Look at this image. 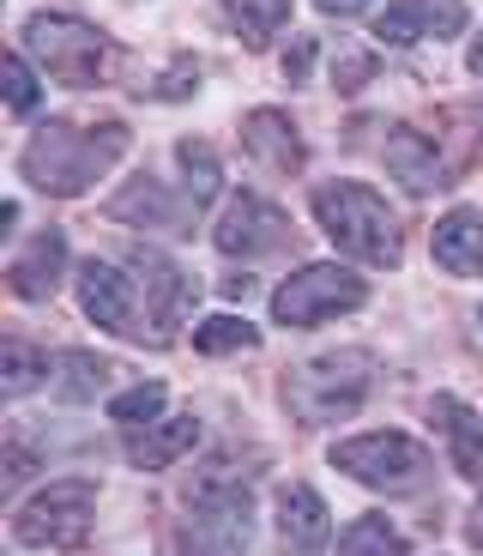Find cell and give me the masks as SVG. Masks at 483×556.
<instances>
[{
	"mask_svg": "<svg viewBox=\"0 0 483 556\" xmlns=\"http://www.w3.org/2000/svg\"><path fill=\"white\" fill-rule=\"evenodd\" d=\"M374 73V61L369 55H345V61H332V79H339V91H357L363 79Z\"/></svg>",
	"mask_w": 483,
	"mask_h": 556,
	"instance_id": "cell-31",
	"label": "cell"
},
{
	"mask_svg": "<svg viewBox=\"0 0 483 556\" xmlns=\"http://www.w3.org/2000/svg\"><path fill=\"white\" fill-rule=\"evenodd\" d=\"M429 417H435V430H442V442H447L454 472L478 484V478H483V417L471 412L466 400H454V393H435Z\"/></svg>",
	"mask_w": 483,
	"mask_h": 556,
	"instance_id": "cell-14",
	"label": "cell"
},
{
	"mask_svg": "<svg viewBox=\"0 0 483 556\" xmlns=\"http://www.w3.org/2000/svg\"><path fill=\"white\" fill-rule=\"evenodd\" d=\"M339 556H405V539L386 515H363L339 532Z\"/></svg>",
	"mask_w": 483,
	"mask_h": 556,
	"instance_id": "cell-24",
	"label": "cell"
},
{
	"mask_svg": "<svg viewBox=\"0 0 483 556\" xmlns=\"http://www.w3.org/2000/svg\"><path fill=\"white\" fill-rule=\"evenodd\" d=\"M320 13L327 18H351V13H363V7H369V0H315Z\"/></svg>",
	"mask_w": 483,
	"mask_h": 556,
	"instance_id": "cell-33",
	"label": "cell"
},
{
	"mask_svg": "<svg viewBox=\"0 0 483 556\" xmlns=\"http://www.w3.org/2000/svg\"><path fill=\"white\" fill-rule=\"evenodd\" d=\"M212 242H218V254H230V261H260V254H278L290 242V218L260 194H236L230 206H224Z\"/></svg>",
	"mask_w": 483,
	"mask_h": 556,
	"instance_id": "cell-8",
	"label": "cell"
},
{
	"mask_svg": "<svg viewBox=\"0 0 483 556\" xmlns=\"http://www.w3.org/2000/svg\"><path fill=\"white\" fill-rule=\"evenodd\" d=\"M429 249H435V266H442V273H454V278H478V273H483V212L454 206L442 224H435Z\"/></svg>",
	"mask_w": 483,
	"mask_h": 556,
	"instance_id": "cell-17",
	"label": "cell"
},
{
	"mask_svg": "<svg viewBox=\"0 0 483 556\" xmlns=\"http://www.w3.org/2000/svg\"><path fill=\"white\" fill-rule=\"evenodd\" d=\"M127 152V127L122 122H49L30 134V146L18 152V169L37 194L73 200L91 181H103Z\"/></svg>",
	"mask_w": 483,
	"mask_h": 556,
	"instance_id": "cell-1",
	"label": "cell"
},
{
	"mask_svg": "<svg viewBox=\"0 0 483 556\" xmlns=\"http://www.w3.org/2000/svg\"><path fill=\"white\" fill-rule=\"evenodd\" d=\"M369 285H363L351 266L339 261H308L296 278H284L272 291V320L278 327H320L327 315H345V308H363Z\"/></svg>",
	"mask_w": 483,
	"mask_h": 556,
	"instance_id": "cell-6",
	"label": "cell"
},
{
	"mask_svg": "<svg viewBox=\"0 0 483 556\" xmlns=\"http://www.w3.org/2000/svg\"><path fill=\"white\" fill-rule=\"evenodd\" d=\"M369 381H374L369 351H327V357H308L284 376V405L303 430L345 424V417H357V405L369 400Z\"/></svg>",
	"mask_w": 483,
	"mask_h": 556,
	"instance_id": "cell-3",
	"label": "cell"
},
{
	"mask_svg": "<svg viewBox=\"0 0 483 556\" xmlns=\"http://www.w3.org/2000/svg\"><path fill=\"white\" fill-rule=\"evenodd\" d=\"M79 303L97 327H110L122 339H145V315H139V285L110 261H85L79 266Z\"/></svg>",
	"mask_w": 483,
	"mask_h": 556,
	"instance_id": "cell-9",
	"label": "cell"
},
{
	"mask_svg": "<svg viewBox=\"0 0 483 556\" xmlns=\"http://www.w3.org/2000/svg\"><path fill=\"white\" fill-rule=\"evenodd\" d=\"M466 61H471V73H478V79H483V37L471 42V55H466Z\"/></svg>",
	"mask_w": 483,
	"mask_h": 556,
	"instance_id": "cell-36",
	"label": "cell"
},
{
	"mask_svg": "<svg viewBox=\"0 0 483 556\" xmlns=\"http://www.w3.org/2000/svg\"><path fill=\"white\" fill-rule=\"evenodd\" d=\"M278 544H284V556H327L332 515L308 484H284V496H278Z\"/></svg>",
	"mask_w": 483,
	"mask_h": 556,
	"instance_id": "cell-12",
	"label": "cell"
},
{
	"mask_svg": "<svg viewBox=\"0 0 483 556\" xmlns=\"http://www.w3.org/2000/svg\"><path fill=\"white\" fill-rule=\"evenodd\" d=\"M224 18L236 25V37L249 49H266L290 25V0H224Z\"/></svg>",
	"mask_w": 483,
	"mask_h": 556,
	"instance_id": "cell-22",
	"label": "cell"
},
{
	"mask_svg": "<svg viewBox=\"0 0 483 556\" xmlns=\"http://www.w3.org/2000/svg\"><path fill=\"white\" fill-rule=\"evenodd\" d=\"M386 176L399 181L405 194H435V188H447V164L442 152H435V139L417 134V127H386Z\"/></svg>",
	"mask_w": 483,
	"mask_h": 556,
	"instance_id": "cell-11",
	"label": "cell"
},
{
	"mask_svg": "<svg viewBox=\"0 0 483 556\" xmlns=\"http://www.w3.org/2000/svg\"><path fill=\"white\" fill-rule=\"evenodd\" d=\"M308 61H315V42H308V37H296V49H290V55H284V79L296 85V79H303V73H308Z\"/></svg>",
	"mask_w": 483,
	"mask_h": 556,
	"instance_id": "cell-32",
	"label": "cell"
},
{
	"mask_svg": "<svg viewBox=\"0 0 483 556\" xmlns=\"http://www.w3.org/2000/svg\"><path fill=\"white\" fill-rule=\"evenodd\" d=\"M249 291H254V278H242V273L224 278V296H249Z\"/></svg>",
	"mask_w": 483,
	"mask_h": 556,
	"instance_id": "cell-34",
	"label": "cell"
},
{
	"mask_svg": "<svg viewBox=\"0 0 483 556\" xmlns=\"http://www.w3.org/2000/svg\"><path fill=\"white\" fill-rule=\"evenodd\" d=\"M332 466L351 472L369 490H386V496H411V490L429 484V447L411 442V435H399V430H374V435L332 442Z\"/></svg>",
	"mask_w": 483,
	"mask_h": 556,
	"instance_id": "cell-5",
	"label": "cell"
},
{
	"mask_svg": "<svg viewBox=\"0 0 483 556\" xmlns=\"http://www.w3.org/2000/svg\"><path fill=\"white\" fill-rule=\"evenodd\" d=\"M242 146H249L266 169H284V176L290 169H303V157H308L284 110H254L249 122H242Z\"/></svg>",
	"mask_w": 483,
	"mask_h": 556,
	"instance_id": "cell-18",
	"label": "cell"
},
{
	"mask_svg": "<svg viewBox=\"0 0 483 556\" xmlns=\"http://www.w3.org/2000/svg\"><path fill=\"white\" fill-rule=\"evenodd\" d=\"M134 285H139V315L152 327V345H164L169 327H181V315H188V303H193V278H181L164 254L139 249L134 254Z\"/></svg>",
	"mask_w": 483,
	"mask_h": 556,
	"instance_id": "cell-10",
	"label": "cell"
},
{
	"mask_svg": "<svg viewBox=\"0 0 483 556\" xmlns=\"http://www.w3.org/2000/svg\"><path fill=\"white\" fill-rule=\"evenodd\" d=\"M42 376H49V357H42L37 345H25V339H7V345H0V393H7V400L30 393Z\"/></svg>",
	"mask_w": 483,
	"mask_h": 556,
	"instance_id": "cell-23",
	"label": "cell"
},
{
	"mask_svg": "<svg viewBox=\"0 0 483 556\" xmlns=\"http://www.w3.org/2000/svg\"><path fill=\"white\" fill-rule=\"evenodd\" d=\"M315 218L339 254H351L363 266H399V254H405L399 218L386 212V200L374 188H363V181H320Z\"/></svg>",
	"mask_w": 483,
	"mask_h": 556,
	"instance_id": "cell-2",
	"label": "cell"
},
{
	"mask_svg": "<svg viewBox=\"0 0 483 556\" xmlns=\"http://www.w3.org/2000/svg\"><path fill=\"white\" fill-rule=\"evenodd\" d=\"M25 55L61 85H97L103 67H110V37L97 25H85V18L37 13L25 18Z\"/></svg>",
	"mask_w": 483,
	"mask_h": 556,
	"instance_id": "cell-4",
	"label": "cell"
},
{
	"mask_svg": "<svg viewBox=\"0 0 483 556\" xmlns=\"http://www.w3.org/2000/svg\"><path fill=\"white\" fill-rule=\"evenodd\" d=\"M417 25H423V37H459L466 30V0H411Z\"/></svg>",
	"mask_w": 483,
	"mask_h": 556,
	"instance_id": "cell-28",
	"label": "cell"
},
{
	"mask_svg": "<svg viewBox=\"0 0 483 556\" xmlns=\"http://www.w3.org/2000/svg\"><path fill=\"white\" fill-rule=\"evenodd\" d=\"M157 412H164V381H139V388H127V393H115V400H110V417H115V424H127V430L152 424Z\"/></svg>",
	"mask_w": 483,
	"mask_h": 556,
	"instance_id": "cell-27",
	"label": "cell"
},
{
	"mask_svg": "<svg viewBox=\"0 0 483 556\" xmlns=\"http://www.w3.org/2000/svg\"><path fill=\"white\" fill-rule=\"evenodd\" d=\"M374 37H381L386 49H411V42L423 37V25H417V13H411V0H393V7L374 18Z\"/></svg>",
	"mask_w": 483,
	"mask_h": 556,
	"instance_id": "cell-29",
	"label": "cell"
},
{
	"mask_svg": "<svg viewBox=\"0 0 483 556\" xmlns=\"http://www.w3.org/2000/svg\"><path fill=\"white\" fill-rule=\"evenodd\" d=\"M193 442H200V417H152V424L127 430V459H134L139 472H164Z\"/></svg>",
	"mask_w": 483,
	"mask_h": 556,
	"instance_id": "cell-15",
	"label": "cell"
},
{
	"mask_svg": "<svg viewBox=\"0 0 483 556\" xmlns=\"http://www.w3.org/2000/svg\"><path fill=\"white\" fill-rule=\"evenodd\" d=\"M110 376H115V363L97 357V351H61L55 357V393L67 405H91L97 393L110 388Z\"/></svg>",
	"mask_w": 483,
	"mask_h": 556,
	"instance_id": "cell-20",
	"label": "cell"
},
{
	"mask_svg": "<svg viewBox=\"0 0 483 556\" xmlns=\"http://www.w3.org/2000/svg\"><path fill=\"white\" fill-rule=\"evenodd\" d=\"M188 508H249V472H236V459H212L188 478Z\"/></svg>",
	"mask_w": 483,
	"mask_h": 556,
	"instance_id": "cell-19",
	"label": "cell"
},
{
	"mask_svg": "<svg viewBox=\"0 0 483 556\" xmlns=\"http://www.w3.org/2000/svg\"><path fill=\"white\" fill-rule=\"evenodd\" d=\"M466 532H471V544H483V502L471 508V520H466Z\"/></svg>",
	"mask_w": 483,
	"mask_h": 556,
	"instance_id": "cell-35",
	"label": "cell"
},
{
	"mask_svg": "<svg viewBox=\"0 0 483 556\" xmlns=\"http://www.w3.org/2000/svg\"><path fill=\"white\" fill-rule=\"evenodd\" d=\"M176 164H181V176H188V200L193 206H206L212 194H218V157H212V146H200V139H181L176 146Z\"/></svg>",
	"mask_w": 483,
	"mask_h": 556,
	"instance_id": "cell-26",
	"label": "cell"
},
{
	"mask_svg": "<svg viewBox=\"0 0 483 556\" xmlns=\"http://www.w3.org/2000/svg\"><path fill=\"white\" fill-rule=\"evenodd\" d=\"M91 508H97L91 478H55V484L37 490V496L13 515V539L25 544V551H61V544H79L85 527H91Z\"/></svg>",
	"mask_w": 483,
	"mask_h": 556,
	"instance_id": "cell-7",
	"label": "cell"
},
{
	"mask_svg": "<svg viewBox=\"0 0 483 556\" xmlns=\"http://www.w3.org/2000/svg\"><path fill=\"white\" fill-rule=\"evenodd\" d=\"M181 551L188 556H249V508H188Z\"/></svg>",
	"mask_w": 483,
	"mask_h": 556,
	"instance_id": "cell-16",
	"label": "cell"
},
{
	"mask_svg": "<svg viewBox=\"0 0 483 556\" xmlns=\"http://www.w3.org/2000/svg\"><path fill=\"white\" fill-rule=\"evenodd\" d=\"M0 79H7V110H13V115H30V110H37V73H30L25 55H7Z\"/></svg>",
	"mask_w": 483,
	"mask_h": 556,
	"instance_id": "cell-30",
	"label": "cell"
},
{
	"mask_svg": "<svg viewBox=\"0 0 483 556\" xmlns=\"http://www.w3.org/2000/svg\"><path fill=\"white\" fill-rule=\"evenodd\" d=\"M110 218L152 224V230H181V224H188V212H181L176 200H164V188H157V181H134L122 200H110Z\"/></svg>",
	"mask_w": 483,
	"mask_h": 556,
	"instance_id": "cell-21",
	"label": "cell"
},
{
	"mask_svg": "<svg viewBox=\"0 0 483 556\" xmlns=\"http://www.w3.org/2000/svg\"><path fill=\"white\" fill-rule=\"evenodd\" d=\"M61 266H67V237H61V230H42V237H30L25 254L7 261V291H13L18 303H42V296H55Z\"/></svg>",
	"mask_w": 483,
	"mask_h": 556,
	"instance_id": "cell-13",
	"label": "cell"
},
{
	"mask_svg": "<svg viewBox=\"0 0 483 556\" xmlns=\"http://www.w3.org/2000/svg\"><path fill=\"white\" fill-rule=\"evenodd\" d=\"M254 345H260V333L236 315H212L193 327V351H206V357H230V351H254Z\"/></svg>",
	"mask_w": 483,
	"mask_h": 556,
	"instance_id": "cell-25",
	"label": "cell"
}]
</instances>
